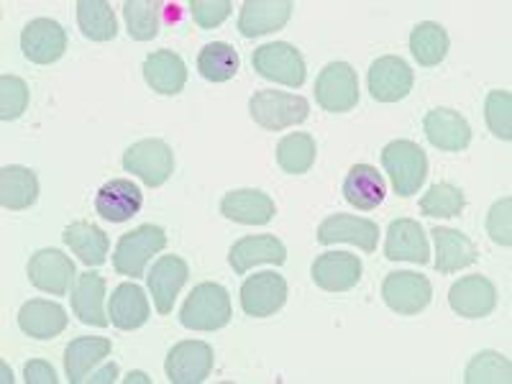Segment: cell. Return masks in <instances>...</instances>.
I'll return each mask as SVG.
<instances>
[{"label": "cell", "instance_id": "cell-2", "mask_svg": "<svg viewBox=\"0 0 512 384\" xmlns=\"http://www.w3.org/2000/svg\"><path fill=\"white\" fill-rule=\"evenodd\" d=\"M167 246V233L164 228L154 226V223H144V226L134 228V231L123 233L118 239L116 251H113V269L123 277H144L146 264L152 262V256Z\"/></svg>", "mask_w": 512, "mask_h": 384}, {"label": "cell", "instance_id": "cell-45", "mask_svg": "<svg viewBox=\"0 0 512 384\" xmlns=\"http://www.w3.org/2000/svg\"><path fill=\"white\" fill-rule=\"evenodd\" d=\"M116 377H118V364H116V361H111V364H105L100 372H95L93 377H88V382L108 384V382H116Z\"/></svg>", "mask_w": 512, "mask_h": 384}, {"label": "cell", "instance_id": "cell-17", "mask_svg": "<svg viewBox=\"0 0 512 384\" xmlns=\"http://www.w3.org/2000/svg\"><path fill=\"white\" fill-rule=\"evenodd\" d=\"M318 241L320 244H338V241H346V244L359 246L361 251H377L379 244V226L369 218H356V216H344V213H338V216H328L326 221L318 226Z\"/></svg>", "mask_w": 512, "mask_h": 384}, {"label": "cell", "instance_id": "cell-12", "mask_svg": "<svg viewBox=\"0 0 512 384\" xmlns=\"http://www.w3.org/2000/svg\"><path fill=\"white\" fill-rule=\"evenodd\" d=\"M287 303V282L277 272H256L241 285V308L251 318H269Z\"/></svg>", "mask_w": 512, "mask_h": 384}, {"label": "cell", "instance_id": "cell-5", "mask_svg": "<svg viewBox=\"0 0 512 384\" xmlns=\"http://www.w3.org/2000/svg\"><path fill=\"white\" fill-rule=\"evenodd\" d=\"M123 169L139 177L146 187H162L175 172V152L162 139H144L128 146Z\"/></svg>", "mask_w": 512, "mask_h": 384}, {"label": "cell", "instance_id": "cell-39", "mask_svg": "<svg viewBox=\"0 0 512 384\" xmlns=\"http://www.w3.org/2000/svg\"><path fill=\"white\" fill-rule=\"evenodd\" d=\"M466 205V195L461 187L451 182H436L420 200V213L431 218H454Z\"/></svg>", "mask_w": 512, "mask_h": 384}, {"label": "cell", "instance_id": "cell-19", "mask_svg": "<svg viewBox=\"0 0 512 384\" xmlns=\"http://www.w3.org/2000/svg\"><path fill=\"white\" fill-rule=\"evenodd\" d=\"M292 0H246L241 6L239 31L246 39L285 29L292 16Z\"/></svg>", "mask_w": 512, "mask_h": 384}, {"label": "cell", "instance_id": "cell-6", "mask_svg": "<svg viewBox=\"0 0 512 384\" xmlns=\"http://www.w3.org/2000/svg\"><path fill=\"white\" fill-rule=\"evenodd\" d=\"M315 100L328 113H349L359 105V77L349 62H331L315 80Z\"/></svg>", "mask_w": 512, "mask_h": 384}, {"label": "cell", "instance_id": "cell-44", "mask_svg": "<svg viewBox=\"0 0 512 384\" xmlns=\"http://www.w3.org/2000/svg\"><path fill=\"white\" fill-rule=\"evenodd\" d=\"M24 379L29 384H57V374H54V369L49 367L47 361H41V359H34L26 364Z\"/></svg>", "mask_w": 512, "mask_h": 384}, {"label": "cell", "instance_id": "cell-1", "mask_svg": "<svg viewBox=\"0 0 512 384\" xmlns=\"http://www.w3.org/2000/svg\"><path fill=\"white\" fill-rule=\"evenodd\" d=\"M231 295L218 282H203L190 292L180 310V323L190 331H218L231 323Z\"/></svg>", "mask_w": 512, "mask_h": 384}, {"label": "cell", "instance_id": "cell-20", "mask_svg": "<svg viewBox=\"0 0 512 384\" xmlns=\"http://www.w3.org/2000/svg\"><path fill=\"white\" fill-rule=\"evenodd\" d=\"M187 274H190V267H187L185 259L175 254H164L162 259L154 262L152 272L146 274V280H149V292L154 295V305H157L159 315L172 313L175 297L187 282Z\"/></svg>", "mask_w": 512, "mask_h": 384}, {"label": "cell", "instance_id": "cell-33", "mask_svg": "<svg viewBox=\"0 0 512 384\" xmlns=\"http://www.w3.org/2000/svg\"><path fill=\"white\" fill-rule=\"evenodd\" d=\"M410 52L420 67H436L448 54V34L436 21H423L410 34Z\"/></svg>", "mask_w": 512, "mask_h": 384}, {"label": "cell", "instance_id": "cell-21", "mask_svg": "<svg viewBox=\"0 0 512 384\" xmlns=\"http://www.w3.org/2000/svg\"><path fill=\"white\" fill-rule=\"evenodd\" d=\"M144 205V195L139 187L126 177L105 182L95 195V210L98 216L108 223H123L128 218H134Z\"/></svg>", "mask_w": 512, "mask_h": 384}, {"label": "cell", "instance_id": "cell-30", "mask_svg": "<svg viewBox=\"0 0 512 384\" xmlns=\"http://www.w3.org/2000/svg\"><path fill=\"white\" fill-rule=\"evenodd\" d=\"M113 344L108 338L98 336H82L75 338L67 351H64V372L70 384H82L88 382V374L93 372V367H98L105 356H111Z\"/></svg>", "mask_w": 512, "mask_h": 384}, {"label": "cell", "instance_id": "cell-23", "mask_svg": "<svg viewBox=\"0 0 512 384\" xmlns=\"http://www.w3.org/2000/svg\"><path fill=\"white\" fill-rule=\"evenodd\" d=\"M228 262H231L233 272L246 274L256 264H285L287 262V249L277 236H246L239 239L231 246V254H228Z\"/></svg>", "mask_w": 512, "mask_h": 384}, {"label": "cell", "instance_id": "cell-7", "mask_svg": "<svg viewBox=\"0 0 512 384\" xmlns=\"http://www.w3.org/2000/svg\"><path fill=\"white\" fill-rule=\"evenodd\" d=\"M251 64H254L256 75H262L264 80L280 82L287 88H300L308 77L303 54L287 41H272V44L259 47L251 54Z\"/></svg>", "mask_w": 512, "mask_h": 384}, {"label": "cell", "instance_id": "cell-37", "mask_svg": "<svg viewBox=\"0 0 512 384\" xmlns=\"http://www.w3.org/2000/svg\"><path fill=\"white\" fill-rule=\"evenodd\" d=\"M315 139L310 134H290L277 144V164L287 175H305L315 164Z\"/></svg>", "mask_w": 512, "mask_h": 384}, {"label": "cell", "instance_id": "cell-14", "mask_svg": "<svg viewBox=\"0 0 512 384\" xmlns=\"http://www.w3.org/2000/svg\"><path fill=\"white\" fill-rule=\"evenodd\" d=\"M21 49L24 57L34 64H52L67 52V34L52 18H34L21 31Z\"/></svg>", "mask_w": 512, "mask_h": 384}, {"label": "cell", "instance_id": "cell-34", "mask_svg": "<svg viewBox=\"0 0 512 384\" xmlns=\"http://www.w3.org/2000/svg\"><path fill=\"white\" fill-rule=\"evenodd\" d=\"M77 24H80L82 36L90 41H111L118 36L116 16H113L111 3L105 0H80Z\"/></svg>", "mask_w": 512, "mask_h": 384}, {"label": "cell", "instance_id": "cell-4", "mask_svg": "<svg viewBox=\"0 0 512 384\" xmlns=\"http://www.w3.org/2000/svg\"><path fill=\"white\" fill-rule=\"evenodd\" d=\"M249 113L267 131H285V128L297 126L308 118L310 103L303 95L282 93V90H259V93L251 95Z\"/></svg>", "mask_w": 512, "mask_h": 384}, {"label": "cell", "instance_id": "cell-28", "mask_svg": "<svg viewBox=\"0 0 512 384\" xmlns=\"http://www.w3.org/2000/svg\"><path fill=\"white\" fill-rule=\"evenodd\" d=\"M18 328L36 341H49L67 328V313L52 300H29L18 310Z\"/></svg>", "mask_w": 512, "mask_h": 384}, {"label": "cell", "instance_id": "cell-22", "mask_svg": "<svg viewBox=\"0 0 512 384\" xmlns=\"http://www.w3.org/2000/svg\"><path fill=\"white\" fill-rule=\"evenodd\" d=\"M221 213L233 223H244V226H264L277 216V205L262 190H231L223 195Z\"/></svg>", "mask_w": 512, "mask_h": 384}, {"label": "cell", "instance_id": "cell-31", "mask_svg": "<svg viewBox=\"0 0 512 384\" xmlns=\"http://www.w3.org/2000/svg\"><path fill=\"white\" fill-rule=\"evenodd\" d=\"M39 200V177L29 167L8 164L0 169V205L6 210H26Z\"/></svg>", "mask_w": 512, "mask_h": 384}, {"label": "cell", "instance_id": "cell-10", "mask_svg": "<svg viewBox=\"0 0 512 384\" xmlns=\"http://www.w3.org/2000/svg\"><path fill=\"white\" fill-rule=\"evenodd\" d=\"M413 70L402 57H379L377 62L369 67L367 88L377 103H397L405 100L413 90Z\"/></svg>", "mask_w": 512, "mask_h": 384}, {"label": "cell", "instance_id": "cell-41", "mask_svg": "<svg viewBox=\"0 0 512 384\" xmlns=\"http://www.w3.org/2000/svg\"><path fill=\"white\" fill-rule=\"evenodd\" d=\"M29 108V85L16 75L0 77V118L16 121Z\"/></svg>", "mask_w": 512, "mask_h": 384}, {"label": "cell", "instance_id": "cell-36", "mask_svg": "<svg viewBox=\"0 0 512 384\" xmlns=\"http://www.w3.org/2000/svg\"><path fill=\"white\" fill-rule=\"evenodd\" d=\"M241 62L239 54L226 41H213L205 44L198 54V70L208 82H228L236 77Z\"/></svg>", "mask_w": 512, "mask_h": 384}, {"label": "cell", "instance_id": "cell-32", "mask_svg": "<svg viewBox=\"0 0 512 384\" xmlns=\"http://www.w3.org/2000/svg\"><path fill=\"white\" fill-rule=\"evenodd\" d=\"M62 239L64 244L70 246L72 254L80 256V262L88 264V267H100V264H105V259H108L111 241H108L105 231H100L93 223H72V226L64 228Z\"/></svg>", "mask_w": 512, "mask_h": 384}, {"label": "cell", "instance_id": "cell-40", "mask_svg": "<svg viewBox=\"0 0 512 384\" xmlns=\"http://www.w3.org/2000/svg\"><path fill=\"white\" fill-rule=\"evenodd\" d=\"M484 118L489 131L502 141L512 139V95L507 90H492L484 100Z\"/></svg>", "mask_w": 512, "mask_h": 384}, {"label": "cell", "instance_id": "cell-27", "mask_svg": "<svg viewBox=\"0 0 512 384\" xmlns=\"http://www.w3.org/2000/svg\"><path fill=\"white\" fill-rule=\"evenodd\" d=\"M146 85L159 95H180L187 82V67L180 54L159 49L144 62Z\"/></svg>", "mask_w": 512, "mask_h": 384}, {"label": "cell", "instance_id": "cell-24", "mask_svg": "<svg viewBox=\"0 0 512 384\" xmlns=\"http://www.w3.org/2000/svg\"><path fill=\"white\" fill-rule=\"evenodd\" d=\"M431 236L436 241V269L441 274H454L464 267H472L479 259L477 244L456 228L436 226Z\"/></svg>", "mask_w": 512, "mask_h": 384}, {"label": "cell", "instance_id": "cell-42", "mask_svg": "<svg viewBox=\"0 0 512 384\" xmlns=\"http://www.w3.org/2000/svg\"><path fill=\"white\" fill-rule=\"evenodd\" d=\"M489 239L500 246L512 244V198L497 200L487 213Z\"/></svg>", "mask_w": 512, "mask_h": 384}, {"label": "cell", "instance_id": "cell-15", "mask_svg": "<svg viewBox=\"0 0 512 384\" xmlns=\"http://www.w3.org/2000/svg\"><path fill=\"white\" fill-rule=\"evenodd\" d=\"M384 256L390 262H413V264H428L431 259V249H428V239L418 221L413 218H397L387 226V241H384Z\"/></svg>", "mask_w": 512, "mask_h": 384}, {"label": "cell", "instance_id": "cell-26", "mask_svg": "<svg viewBox=\"0 0 512 384\" xmlns=\"http://www.w3.org/2000/svg\"><path fill=\"white\" fill-rule=\"evenodd\" d=\"M108 315H111V323L118 331H136L149 320L152 308H149V300H146V292L141 290L134 282H123L113 290L111 303H108Z\"/></svg>", "mask_w": 512, "mask_h": 384}, {"label": "cell", "instance_id": "cell-35", "mask_svg": "<svg viewBox=\"0 0 512 384\" xmlns=\"http://www.w3.org/2000/svg\"><path fill=\"white\" fill-rule=\"evenodd\" d=\"M123 16H126V29L131 39L152 41L162 31L164 6L157 0H126Z\"/></svg>", "mask_w": 512, "mask_h": 384}, {"label": "cell", "instance_id": "cell-9", "mask_svg": "<svg viewBox=\"0 0 512 384\" xmlns=\"http://www.w3.org/2000/svg\"><path fill=\"white\" fill-rule=\"evenodd\" d=\"M75 277V262L59 249H41L29 259L31 285L47 295H70Z\"/></svg>", "mask_w": 512, "mask_h": 384}, {"label": "cell", "instance_id": "cell-18", "mask_svg": "<svg viewBox=\"0 0 512 384\" xmlns=\"http://www.w3.org/2000/svg\"><path fill=\"white\" fill-rule=\"evenodd\" d=\"M425 136L441 152H464L472 144V128L454 108H433L423 118Z\"/></svg>", "mask_w": 512, "mask_h": 384}, {"label": "cell", "instance_id": "cell-43", "mask_svg": "<svg viewBox=\"0 0 512 384\" xmlns=\"http://www.w3.org/2000/svg\"><path fill=\"white\" fill-rule=\"evenodd\" d=\"M233 11V3L231 0H192L190 3V13L195 18V24L200 29L210 31L221 26Z\"/></svg>", "mask_w": 512, "mask_h": 384}, {"label": "cell", "instance_id": "cell-8", "mask_svg": "<svg viewBox=\"0 0 512 384\" xmlns=\"http://www.w3.org/2000/svg\"><path fill=\"white\" fill-rule=\"evenodd\" d=\"M433 297V285L425 274L392 272L382 282V300L387 308L400 315H418L428 308Z\"/></svg>", "mask_w": 512, "mask_h": 384}, {"label": "cell", "instance_id": "cell-13", "mask_svg": "<svg viewBox=\"0 0 512 384\" xmlns=\"http://www.w3.org/2000/svg\"><path fill=\"white\" fill-rule=\"evenodd\" d=\"M448 305L461 318H487L497 305V287L482 277V274H469L448 290Z\"/></svg>", "mask_w": 512, "mask_h": 384}, {"label": "cell", "instance_id": "cell-11", "mask_svg": "<svg viewBox=\"0 0 512 384\" xmlns=\"http://www.w3.org/2000/svg\"><path fill=\"white\" fill-rule=\"evenodd\" d=\"M213 349L203 341H182L169 351L164 372L172 384H200L213 372Z\"/></svg>", "mask_w": 512, "mask_h": 384}, {"label": "cell", "instance_id": "cell-38", "mask_svg": "<svg viewBox=\"0 0 512 384\" xmlns=\"http://www.w3.org/2000/svg\"><path fill=\"white\" fill-rule=\"evenodd\" d=\"M466 384H510L512 364L497 351H479L464 372Z\"/></svg>", "mask_w": 512, "mask_h": 384}, {"label": "cell", "instance_id": "cell-16", "mask_svg": "<svg viewBox=\"0 0 512 384\" xmlns=\"http://www.w3.org/2000/svg\"><path fill=\"white\" fill-rule=\"evenodd\" d=\"M361 267L359 256L346 254V251H326L320 254L313 262V282L326 292H346L351 287L359 285L361 280Z\"/></svg>", "mask_w": 512, "mask_h": 384}, {"label": "cell", "instance_id": "cell-46", "mask_svg": "<svg viewBox=\"0 0 512 384\" xmlns=\"http://www.w3.org/2000/svg\"><path fill=\"white\" fill-rule=\"evenodd\" d=\"M126 382L128 384H131V382H149V379H146V374H141V372H131V374H128Z\"/></svg>", "mask_w": 512, "mask_h": 384}, {"label": "cell", "instance_id": "cell-29", "mask_svg": "<svg viewBox=\"0 0 512 384\" xmlns=\"http://www.w3.org/2000/svg\"><path fill=\"white\" fill-rule=\"evenodd\" d=\"M387 195V185L377 167L372 164H354L344 180V198L346 203L359 210H374L382 205Z\"/></svg>", "mask_w": 512, "mask_h": 384}, {"label": "cell", "instance_id": "cell-25", "mask_svg": "<svg viewBox=\"0 0 512 384\" xmlns=\"http://www.w3.org/2000/svg\"><path fill=\"white\" fill-rule=\"evenodd\" d=\"M105 280L95 272H85L77 277V285L72 290V313L80 323L95 328L111 326V315H105Z\"/></svg>", "mask_w": 512, "mask_h": 384}, {"label": "cell", "instance_id": "cell-3", "mask_svg": "<svg viewBox=\"0 0 512 384\" xmlns=\"http://www.w3.org/2000/svg\"><path fill=\"white\" fill-rule=\"evenodd\" d=\"M382 167L390 175L392 187L400 198H410L428 177V157L415 141H392L384 146Z\"/></svg>", "mask_w": 512, "mask_h": 384}]
</instances>
